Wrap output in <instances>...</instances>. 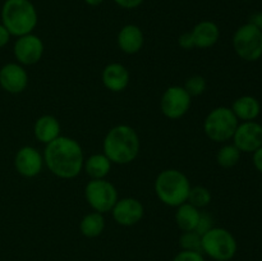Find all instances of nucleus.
<instances>
[{"label":"nucleus","instance_id":"obj_10","mask_svg":"<svg viewBox=\"0 0 262 261\" xmlns=\"http://www.w3.org/2000/svg\"><path fill=\"white\" fill-rule=\"evenodd\" d=\"M45 51V45L37 35L28 33L15 40L13 46V54L20 66H35L41 60Z\"/></svg>","mask_w":262,"mask_h":261},{"label":"nucleus","instance_id":"obj_15","mask_svg":"<svg viewBox=\"0 0 262 261\" xmlns=\"http://www.w3.org/2000/svg\"><path fill=\"white\" fill-rule=\"evenodd\" d=\"M101 82L110 92H122L130 82V73L122 63H109L101 73Z\"/></svg>","mask_w":262,"mask_h":261},{"label":"nucleus","instance_id":"obj_23","mask_svg":"<svg viewBox=\"0 0 262 261\" xmlns=\"http://www.w3.org/2000/svg\"><path fill=\"white\" fill-rule=\"evenodd\" d=\"M241 153L234 143H224L216 153V163L224 169L233 168L241 160Z\"/></svg>","mask_w":262,"mask_h":261},{"label":"nucleus","instance_id":"obj_27","mask_svg":"<svg viewBox=\"0 0 262 261\" xmlns=\"http://www.w3.org/2000/svg\"><path fill=\"white\" fill-rule=\"evenodd\" d=\"M173 261H206L202 252L197 251H183L181 250L176 256Z\"/></svg>","mask_w":262,"mask_h":261},{"label":"nucleus","instance_id":"obj_7","mask_svg":"<svg viewBox=\"0 0 262 261\" xmlns=\"http://www.w3.org/2000/svg\"><path fill=\"white\" fill-rule=\"evenodd\" d=\"M235 54L245 61H257L262 58V31L248 22L237 28L232 38Z\"/></svg>","mask_w":262,"mask_h":261},{"label":"nucleus","instance_id":"obj_33","mask_svg":"<svg viewBox=\"0 0 262 261\" xmlns=\"http://www.w3.org/2000/svg\"><path fill=\"white\" fill-rule=\"evenodd\" d=\"M251 23H253V25L256 26V27L258 28V30L262 31V10H260V12L255 13V14L251 17Z\"/></svg>","mask_w":262,"mask_h":261},{"label":"nucleus","instance_id":"obj_6","mask_svg":"<svg viewBox=\"0 0 262 261\" xmlns=\"http://www.w3.org/2000/svg\"><path fill=\"white\" fill-rule=\"evenodd\" d=\"M239 120L228 106H217L206 115L204 120L205 135L217 143H225L233 138Z\"/></svg>","mask_w":262,"mask_h":261},{"label":"nucleus","instance_id":"obj_3","mask_svg":"<svg viewBox=\"0 0 262 261\" xmlns=\"http://www.w3.org/2000/svg\"><path fill=\"white\" fill-rule=\"evenodd\" d=\"M191 182L178 169H165L158 174L154 189L161 204L169 207H178L188 201Z\"/></svg>","mask_w":262,"mask_h":261},{"label":"nucleus","instance_id":"obj_5","mask_svg":"<svg viewBox=\"0 0 262 261\" xmlns=\"http://www.w3.org/2000/svg\"><path fill=\"white\" fill-rule=\"evenodd\" d=\"M202 253L212 261H232L238 251V243L232 232L222 227H212L202 234Z\"/></svg>","mask_w":262,"mask_h":261},{"label":"nucleus","instance_id":"obj_16","mask_svg":"<svg viewBox=\"0 0 262 261\" xmlns=\"http://www.w3.org/2000/svg\"><path fill=\"white\" fill-rule=\"evenodd\" d=\"M118 48L127 55H135L140 53L145 44V36L142 30L136 25H125L119 31L117 37Z\"/></svg>","mask_w":262,"mask_h":261},{"label":"nucleus","instance_id":"obj_1","mask_svg":"<svg viewBox=\"0 0 262 261\" xmlns=\"http://www.w3.org/2000/svg\"><path fill=\"white\" fill-rule=\"evenodd\" d=\"M42 155L49 171L60 179H73L83 170V148L72 137L60 135L45 145Z\"/></svg>","mask_w":262,"mask_h":261},{"label":"nucleus","instance_id":"obj_24","mask_svg":"<svg viewBox=\"0 0 262 261\" xmlns=\"http://www.w3.org/2000/svg\"><path fill=\"white\" fill-rule=\"evenodd\" d=\"M212 200V194L209 188L204 186H194L191 187L189 191L188 201L191 205L196 206L197 209H204V207L209 206L210 202Z\"/></svg>","mask_w":262,"mask_h":261},{"label":"nucleus","instance_id":"obj_22","mask_svg":"<svg viewBox=\"0 0 262 261\" xmlns=\"http://www.w3.org/2000/svg\"><path fill=\"white\" fill-rule=\"evenodd\" d=\"M105 229L104 214L92 211L84 215L79 223V232L86 238H96L102 234Z\"/></svg>","mask_w":262,"mask_h":261},{"label":"nucleus","instance_id":"obj_31","mask_svg":"<svg viewBox=\"0 0 262 261\" xmlns=\"http://www.w3.org/2000/svg\"><path fill=\"white\" fill-rule=\"evenodd\" d=\"M114 2L124 9H135L142 4L143 0H114Z\"/></svg>","mask_w":262,"mask_h":261},{"label":"nucleus","instance_id":"obj_13","mask_svg":"<svg viewBox=\"0 0 262 261\" xmlns=\"http://www.w3.org/2000/svg\"><path fill=\"white\" fill-rule=\"evenodd\" d=\"M43 155L33 146H23L14 156V168L25 178H35L42 171Z\"/></svg>","mask_w":262,"mask_h":261},{"label":"nucleus","instance_id":"obj_18","mask_svg":"<svg viewBox=\"0 0 262 261\" xmlns=\"http://www.w3.org/2000/svg\"><path fill=\"white\" fill-rule=\"evenodd\" d=\"M193 36L194 48L210 49L219 41L220 30L212 20H201L191 31Z\"/></svg>","mask_w":262,"mask_h":261},{"label":"nucleus","instance_id":"obj_25","mask_svg":"<svg viewBox=\"0 0 262 261\" xmlns=\"http://www.w3.org/2000/svg\"><path fill=\"white\" fill-rule=\"evenodd\" d=\"M202 235L199 234L196 230H191V232H183L179 237V247L183 251H197V252H202L201 246Z\"/></svg>","mask_w":262,"mask_h":261},{"label":"nucleus","instance_id":"obj_30","mask_svg":"<svg viewBox=\"0 0 262 261\" xmlns=\"http://www.w3.org/2000/svg\"><path fill=\"white\" fill-rule=\"evenodd\" d=\"M252 163L256 170L262 174V146L258 147L255 153H252Z\"/></svg>","mask_w":262,"mask_h":261},{"label":"nucleus","instance_id":"obj_29","mask_svg":"<svg viewBox=\"0 0 262 261\" xmlns=\"http://www.w3.org/2000/svg\"><path fill=\"white\" fill-rule=\"evenodd\" d=\"M178 45L179 48L183 50H192L194 48V41L193 36L191 32H184L182 33L178 37Z\"/></svg>","mask_w":262,"mask_h":261},{"label":"nucleus","instance_id":"obj_2","mask_svg":"<svg viewBox=\"0 0 262 261\" xmlns=\"http://www.w3.org/2000/svg\"><path fill=\"white\" fill-rule=\"evenodd\" d=\"M140 150V136L135 128L128 124H118L110 128L102 141V153L117 165H127L135 161Z\"/></svg>","mask_w":262,"mask_h":261},{"label":"nucleus","instance_id":"obj_12","mask_svg":"<svg viewBox=\"0 0 262 261\" xmlns=\"http://www.w3.org/2000/svg\"><path fill=\"white\" fill-rule=\"evenodd\" d=\"M110 212L117 224L122 227H133L142 220L145 215V207L138 199L123 197L118 200Z\"/></svg>","mask_w":262,"mask_h":261},{"label":"nucleus","instance_id":"obj_34","mask_svg":"<svg viewBox=\"0 0 262 261\" xmlns=\"http://www.w3.org/2000/svg\"><path fill=\"white\" fill-rule=\"evenodd\" d=\"M84 2H86L89 5H92V7H96V5L101 4V3L104 2V0H84Z\"/></svg>","mask_w":262,"mask_h":261},{"label":"nucleus","instance_id":"obj_32","mask_svg":"<svg viewBox=\"0 0 262 261\" xmlns=\"http://www.w3.org/2000/svg\"><path fill=\"white\" fill-rule=\"evenodd\" d=\"M12 35L9 33V31L4 27L3 23H0V49L4 48L5 45H8Z\"/></svg>","mask_w":262,"mask_h":261},{"label":"nucleus","instance_id":"obj_8","mask_svg":"<svg viewBox=\"0 0 262 261\" xmlns=\"http://www.w3.org/2000/svg\"><path fill=\"white\" fill-rule=\"evenodd\" d=\"M84 199L94 211L110 212L119 200L114 184L107 179H90L84 187Z\"/></svg>","mask_w":262,"mask_h":261},{"label":"nucleus","instance_id":"obj_28","mask_svg":"<svg viewBox=\"0 0 262 261\" xmlns=\"http://www.w3.org/2000/svg\"><path fill=\"white\" fill-rule=\"evenodd\" d=\"M212 227H214V220H212V217L210 216L207 212H201V216H200L199 224H197V228H196V232L199 233V234L202 235V234H205L207 230L211 229Z\"/></svg>","mask_w":262,"mask_h":261},{"label":"nucleus","instance_id":"obj_14","mask_svg":"<svg viewBox=\"0 0 262 261\" xmlns=\"http://www.w3.org/2000/svg\"><path fill=\"white\" fill-rule=\"evenodd\" d=\"M28 86V73L19 63H7L0 68V87L9 94H20Z\"/></svg>","mask_w":262,"mask_h":261},{"label":"nucleus","instance_id":"obj_9","mask_svg":"<svg viewBox=\"0 0 262 261\" xmlns=\"http://www.w3.org/2000/svg\"><path fill=\"white\" fill-rule=\"evenodd\" d=\"M192 105V97L183 86H170L163 92L160 99V110L168 119H181L188 113Z\"/></svg>","mask_w":262,"mask_h":261},{"label":"nucleus","instance_id":"obj_21","mask_svg":"<svg viewBox=\"0 0 262 261\" xmlns=\"http://www.w3.org/2000/svg\"><path fill=\"white\" fill-rule=\"evenodd\" d=\"M176 223L182 232H191L196 230L197 224H199L201 211L196 206L191 205L189 202L179 205L176 207Z\"/></svg>","mask_w":262,"mask_h":261},{"label":"nucleus","instance_id":"obj_19","mask_svg":"<svg viewBox=\"0 0 262 261\" xmlns=\"http://www.w3.org/2000/svg\"><path fill=\"white\" fill-rule=\"evenodd\" d=\"M230 109L239 122H251L256 120L261 113V104L255 96L243 95L234 100Z\"/></svg>","mask_w":262,"mask_h":261},{"label":"nucleus","instance_id":"obj_4","mask_svg":"<svg viewBox=\"0 0 262 261\" xmlns=\"http://www.w3.org/2000/svg\"><path fill=\"white\" fill-rule=\"evenodd\" d=\"M37 12L30 0H5L2 8V22L15 37L32 33L37 26Z\"/></svg>","mask_w":262,"mask_h":261},{"label":"nucleus","instance_id":"obj_20","mask_svg":"<svg viewBox=\"0 0 262 261\" xmlns=\"http://www.w3.org/2000/svg\"><path fill=\"white\" fill-rule=\"evenodd\" d=\"M113 163L104 153L92 154L84 159L83 170L90 179H106L112 170Z\"/></svg>","mask_w":262,"mask_h":261},{"label":"nucleus","instance_id":"obj_11","mask_svg":"<svg viewBox=\"0 0 262 261\" xmlns=\"http://www.w3.org/2000/svg\"><path fill=\"white\" fill-rule=\"evenodd\" d=\"M232 140L241 153H255L262 146V124L256 120L241 122Z\"/></svg>","mask_w":262,"mask_h":261},{"label":"nucleus","instance_id":"obj_17","mask_svg":"<svg viewBox=\"0 0 262 261\" xmlns=\"http://www.w3.org/2000/svg\"><path fill=\"white\" fill-rule=\"evenodd\" d=\"M60 123L51 114H43L36 119L33 124V135L38 142L48 145L60 136Z\"/></svg>","mask_w":262,"mask_h":261},{"label":"nucleus","instance_id":"obj_26","mask_svg":"<svg viewBox=\"0 0 262 261\" xmlns=\"http://www.w3.org/2000/svg\"><path fill=\"white\" fill-rule=\"evenodd\" d=\"M183 87L184 90L191 95V97H194L200 96V95H202L206 91L207 83L206 79H205L204 77L200 76V74H194V76L188 77V78L186 79Z\"/></svg>","mask_w":262,"mask_h":261}]
</instances>
